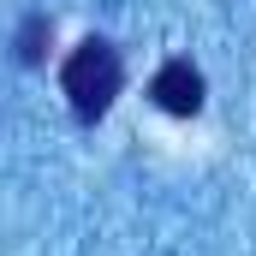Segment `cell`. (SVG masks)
Here are the masks:
<instances>
[{
	"instance_id": "1",
	"label": "cell",
	"mask_w": 256,
	"mask_h": 256,
	"mask_svg": "<svg viewBox=\"0 0 256 256\" xmlns=\"http://www.w3.org/2000/svg\"><path fill=\"white\" fill-rule=\"evenodd\" d=\"M120 84H126V66H120V48L108 36H84L60 66V90H66V102H72L78 120H102L114 108Z\"/></svg>"
},
{
	"instance_id": "2",
	"label": "cell",
	"mask_w": 256,
	"mask_h": 256,
	"mask_svg": "<svg viewBox=\"0 0 256 256\" xmlns=\"http://www.w3.org/2000/svg\"><path fill=\"white\" fill-rule=\"evenodd\" d=\"M149 96H155V108H161V114L191 120V114H202V72H196L191 60H167L161 72H155Z\"/></svg>"
},
{
	"instance_id": "3",
	"label": "cell",
	"mask_w": 256,
	"mask_h": 256,
	"mask_svg": "<svg viewBox=\"0 0 256 256\" xmlns=\"http://www.w3.org/2000/svg\"><path fill=\"white\" fill-rule=\"evenodd\" d=\"M48 30H54V24H48L42 12H36V18H24V30H18V60H24V66H36V60H42V42H48Z\"/></svg>"
}]
</instances>
